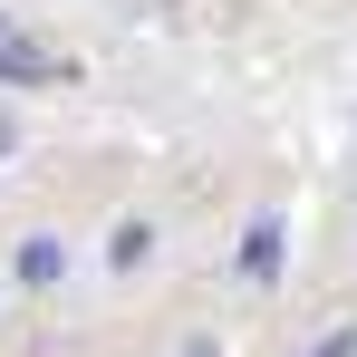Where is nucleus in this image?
Wrapping results in <instances>:
<instances>
[{
    "label": "nucleus",
    "instance_id": "2",
    "mask_svg": "<svg viewBox=\"0 0 357 357\" xmlns=\"http://www.w3.org/2000/svg\"><path fill=\"white\" fill-rule=\"evenodd\" d=\"M241 271H251V280L280 271V222H251V232H241Z\"/></svg>",
    "mask_w": 357,
    "mask_h": 357
},
{
    "label": "nucleus",
    "instance_id": "3",
    "mask_svg": "<svg viewBox=\"0 0 357 357\" xmlns=\"http://www.w3.org/2000/svg\"><path fill=\"white\" fill-rule=\"evenodd\" d=\"M59 261H68L59 241H29V251H20V280H59Z\"/></svg>",
    "mask_w": 357,
    "mask_h": 357
},
{
    "label": "nucleus",
    "instance_id": "5",
    "mask_svg": "<svg viewBox=\"0 0 357 357\" xmlns=\"http://www.w3.org/2000/svg\"><path fill=\"white\" fill-rule=\"evenodd\" d=\"M348 348H357V338H328V348H319V357H348Z\"/></svg>",
    "mask_w": 357,
    "mask_h": 357
},
{
    "label": "nucleus",
    "instance_id": "4",
    "mask_svg": "<svg viewBox=\"0 0 357 357\" xmlns=\"http://www.w3.org/2000/svg\"><path fill=\"white\" fill-rule=\"evenodd\" d=\"M145 251H155V232H145V222H126V232H116V271H135Z\"/></svg>",
    "mask_w": 357,
    "mask_h": 357
},
{
    "label": "nucleus",
    "instance_id": "6",
    "mask_svg": "<svg viewBox=\"0 0 357 357\" xmlns=\"http://www.w3.org/2000/svg\"><path fill=\"white\" fill-rule=\"evenodd\" d=\"M183 357H213V348H183Z\"/></svg>",
    "mask_w": 357,
    "mask_h": 357
},
{
    "label": "nucleus",
    "instance_id": "1",
    "mask_svg": "<svg viewBox=\"0 0 357 357\" xmlns=\"http://www.w3.org/2000/svg\"><path fill=\"white\" fill-rule=\"evenodd\" d=\"M0 77H10V87H39V77H59V49L29 39L20 20H0Z\"/></svg>",
    "mask_w": 357,
    "mask_h": 357
}]
</instances>
